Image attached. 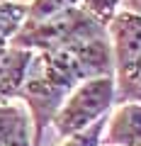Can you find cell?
Listing matches in <instances>:
<instances>
[{
    "label": "cell",
    "instance_id": "obj_7",
    "mask_svg": "<svg viewBox=\"0 0 141 146\" xmlns=\"http://www.w3.org/2000/svg\"><path fill=\"white\" fill-rule=\"evenodd\" d=\"M0 146H34L32 119L17 105H0Z\"/></svg>",
    "mask_w": 141,
    "mask_h": 146
},
{
    "label": "cell",
    "instance_id": "obj_1",
    "mask_svg": "<svg viewBox=\"0 0 141 146\" xmlns=\"http://www.w3.org/2000/svg\"><path fill=\"white\" fill-rule=\"evenodd\" d=\"M115 76L110 36H97L56 51H34L20 95L29 105V119L34 127V146L42 144L44 129L51 124L63 100L83 80Z\"/></svg>",
    "mask_w": 141,
    "mask_h": 146
},
{
    "label": "cell",
    "instance_id": "obj_6",
    "mask_svg": "<svg viewBox=\"0 0 141 146\" xmlns=\"http://www.w3.org/2000/svg\"><path fill=\"white\" fill-rule=\"evenodd\" d=\"M110 146H141V102H124L115 112L107 136Z\"/></svg>",
    "mask_w": 141,
    "mask_h": 146
},
{
    "label": "cell",
    "instance_id": "obj_13",
    "mask_svg": "<svg viewBox=\"0 0 141 146\" xmlns=\"http://www.w3.org/2000/svg\"><path fill=\"white\" fill-rule=\"evenodd\" d=\"M129 102H141V71H139V78L134 83V90H131V100Z\"/></svg>",
    "mask_w": 141,
    "mask_h": 146
},
{
    "label": "cell",
    "instance_id": "obj_9",
    "mask_svg": "<svg viewBox=\"0 0 141 146\" xmlns=\"http://www.w3.org/2000/svg\"><path fill=\"white\" fill-rule=\"evenodd\" d=\"M71 7H80V0H32L27 5V20L24 22H42L54 15L71 10Z\"/></svg>",
    "mask_w": 141,
    "mask_h": 146
},
{
    "label": "cell",
    "instance_id": "obj_12",
    "mask_svg": "<svg viewBox=\"0 0 141 146\" xmlns=\"http://www.w3.org/2000/svg\"><path fill=\"white\" fill-rule=\"evenodd\" d=\"M119 3H124V10H129V12L141 17V0H119Z\"/></svg>",
    "mask_w": 141,
    "mask_h": 146
},
{
    "label": "cell",
    "instance_id": "obj_3",
    "mask_svg": "<svg viewBox=\"0 0 141 146\" xmlns=\"http://www.w3.org/2000/svg\"><path fill=\"white\" fill-rule=\"evenodd\" d=\"M117 100V85L115 76H102V78L83 80L73 93L63 100L58 112L54 115L51 124L61 136H73L78 131L88 129L97 119H102L112 110Z\"/></svg>",
    "mask_w": 141,
    "mask_h": 146
},
{
    "label": "cell",
    "instance_id": "obj_2",
    "mask_svg": "<svg viewBox=\"0 0 141 146\" xmlns=\"http://www.w3.org/2000/svg\"><path fill=\"white\" fill-rule=\"evenodd\" d=\"M105 34H107L105 25L90 17L83 7H71L42 22H24L10 39V46L29 49V51H56V49H68Z\"/></svg>",
    "mask_w": 141,
    "mask_h": 146
},
{
    "label": "cell",
    "instance_id": "obj_8",
    "mask_svg": "<svg viewBox=\"0 0 141 146\" xmlns=\"http://www.w3.org/2000/svg\"><path fill=\"white\" fill-rule=\"evenodd\" d=\"M27 20V5L17 0H0V49L10 46V39L17 34Z\"/></svg>",
    "mask_w": 141,
    "mask_h": 146
},
{
    "label": "cell",
    "instance_id": "obj_5",
    "mask_svg": "<svg viewBox=\"0 0 141 146\" xmlns=\"http://www.w3.org/2000/svg\"><path fill=\"white\" fill-rule=\"evenodd\" d=\"M32 56H34V51H29V49H17V46L0 49V102L20 95Z\"/></svg>",
    "mask_w": 141,
    "mask_h": 146
},
{
    "label": "cell",
    "instance_id": "obj_4",
    "mask_svg": "<svg viewBox=\"0 0 141 146\" xmlns=\"http://www.w3.org/2000/svg\"><path fill=\"white\" fill-rule=\"evenodd\" d=\"M107 36L115 61L117 100L129 102L141 71V17L129 10L117 12L107 25Z\"/></svg>",
    "mask_w": 141,
    "mask_h": 146
},
{
    "label": "cell",
    "instance_id": "obj_11",
    "mask_svg": "<svg viewBox=\"0 0 141 146\" xmlns=\"http://www.w3.org/2000/svg\"><path fill=\"white\" fill-rule=\"evenodd\" d=\"M80 7L88 12L90 17L100 22V25H110V20L117 15V7H119V0H80Z\"/></svg>",
    "mask_w": 141,
    "mask_h": 146
},
{
    "label": "cell",
    "instance_id": "obj_10",
    "mask_svg": "<svg viewBox=\"0 0 141 146\" xmlns=\"http://www.w3.org/2000/svg\"><path fill=\"white\" fill-rule=\"evenodd\" d=\"M107 119H110V117H102V119H97L95 124H90L88 129L68 136L61 146H100L102 134H105V127H107Z\"/></svg>",
    "mask_w": 141,
    "mask_h": 146
}]
</instances>
